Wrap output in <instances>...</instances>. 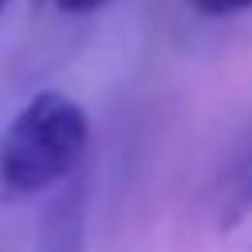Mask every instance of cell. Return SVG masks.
<instances>
[{"mask_svg":"<svg viewBox=\"0 0 252 252\" xmlns=\"http://www.w3.org/2000/svg\"><path fill=\"white\" fill-rule=\"evenodd\" d=\"M91 150V118L63 91H35L0 138V201H28L67 181Z\"/></svg>","mask_w":252,"mask_h":252,"instance_id":"obj_1","label":"cell"},{"mask_svg":"<svg viewBox=\"0 0 252 252\" xmlns=\"http://www.w3.org/2000/svg\"><path fill=\"white\" fill-rule=\"evenodd\" d=\"M43 252H83V228H79V217H67V224L59 220V224L51 228Z\"/></svg>","mask_w":252,"mask_h":252,"instance_id":"obj_2","label":"cell"},{"mask_svg":"<svg viewBox=\"0 0 252 252\" xmlns=\"http://www.w3.org/2000/svg\"><path fill=\"white\" fill-rule=\"evenodd\" d=\"M197 16H213V20H220V16H240V12H248L252 8V0H185Z\"/></svg>","mask_w":252,"mask_h":252,"instance_id":"obj_3","label":"cell"},{"mask_svg":"<svg viewBox=\"0 0 252 252\" xmlns=\"http://www.w3.org/2000/svg\"><path fill=\"white\" fill-rule=\"evenodd\" d=\"M110 0H55V8L63 12V16H91V12H98V8H106Z\"/></svg>","mask_w":252,"mask_h":252,"instance_id":"obj_4","label":"cell"},{"mask_svg":"<svg viewBox=\"0 0 252 252\" xmlns=\"http://www.w3.org/2000/svg\"><path fill=\"white\" fill-rule=\"evenodd\" d=\"M4 8H8V0H0V12H4Z\"/></svg>","mask_w":252,"mask_h":252,"instance_id":"obj_5","label":"cell"}]
</instances>
